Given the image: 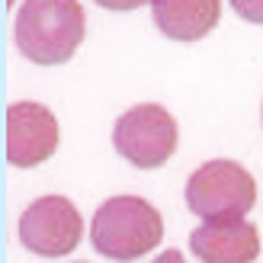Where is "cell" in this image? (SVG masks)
<instances>
[{"instance_id":"obj_1","label":"cell","mask_w":263,"mask_h":263,"mask_svg":"<svg viewBox=\"0 0 263 263\" xmlns=\"http://www.w3.org/2000/svg\"><path fill=\"white\" fill-rule=\"evenodd\" d=\"M87 35L81 0H26L16 13V48L35 64H64Z\"/></svg>"},{"instance_id":"obj_2","label":"cell","mask_w":263,"mask_h":263,"mask_svg":"<svg viewBox=\"0 0 263 263\" xmlns=\"http://www.w3.org/2000/svg\"><path fill=\"white\" fill-rule=\"evenodd\" d=\"M164 238V218L161 212L141 196H112L106 199L93 221H90V241L97 254L109 260H138L154 251Z\"/></svg>"},{"instance_id":"obj_9","label":"cell","mask_w":263,"mask_h":263,"mask_svg":"<svg viewBox=\"0 0 263 263\" xmlns=\"http://www.w3.org/2000/svg\"><path fill=\"white\" fill-rule=\"evenodd\" d=\"M234 13L247 23H260L263 26V0H231Z\"/></svg>"},{"instance_id":"obj_3","label":"cell","mask_w":263,"mask_h":263,"mask_svg":"<svg viewBox=\"0 0 263 263\" xmlns=\"http://www.w3.org/2000/svg\"><path fill=\"white\" fill-rule=\"evenodd\" d=\"M257 202V183L238 161L215 157L186 180V205L202 221H238Z\"/></svg>"},{"instance_id":"obj_7","label":"cell","mask_w":263,"mask_h":263,"mask_svg":"<svg viewBox=\"0 0 263 263\" xmlns=\"http://www.w3.org/2000/svg\"><path fill=\"white\" fill-rule=\"evenodd\" d=\"M190 247L202 263H254L260 257V231L247 218L202 221L190 234Z\"/></svg>"},{"instance_id":"obj_11","label":"cell","mask_w":263,"mask_h":263,"mask_svg":"<svg viewBox=\"0 0 263 263\" xmlns=\"http://www.w3.org/2000/svg\"><path fill=\"white\" fill-rule=\"evenodd\" d=\"M151 263H186V260H183V254H180V251H164L161 257L151 260Z\"/></svg>"},{"instance_id":"obj_10","label":"cell","mask_w":263,"mask_h":263,"mask_svg":"<svg viewBox=\"0 0 263 263\" xmlns=\"http://www.w3.org/2000/svg\"><path fill=\"white\" fill-rule=\"evenodd\" d=\"M100 7H106V10H119V13H125V10H138L141 4H151V0H97Z\"/></svg>"},{"instance_id":"obj_8","label":"cell","mask_w":263,"mask_h":263,"mask_svg":"<svg viewBox=\"0 0 263 263\" xmlns=\"http://www.w3.org/2000/svg\"><path fill=\"white\" fill-rule=\"evenodd\" d=\"M151 16L174 42H199L218 26L221 0H151Z\"/></svg>"},{"instance_id":"obj_4","label":"cell","mask_w":263,"mask_h":263,"mask_svg":"<svg viewBox=\"0 0 263 263\" xmlns=\"http://www.w3.org/2000/svg\"><path fill=\"white\" fill-rule=\"evenodd\" d=\"M112 144L128 164L154 170L177 151V119L157 103H138L119 116L112 128Z\"/></svg>"},{"instance_id":"obj_6","label":"cell","mask_w":263,"mask_h":263,"mask_svg":"<svg viewBox=\"0 0 263 263\" xmlns=\"http://www.w3.org/2000/svg\"><path fill=\"white\" fill-rule=\"evenodd\" d=\"M58 148V119L48 106L32 100L7 109V161L13 167H35Z\"/></svg>"},{"instance_id":"obj_5","label":"cell","mask_w":263,"mask_h":263,"mask_svg":"<svg viewBox=\"0 0 263 263\" xmlns=\"http://www.w3.org/2000/svg\"><path fill=\"white\" fill-rule=\"evenodd\" d=\"M84 238V218L64 196H42L20 215V241L39 257H64Z\"/></svg>"}]
</instances>
